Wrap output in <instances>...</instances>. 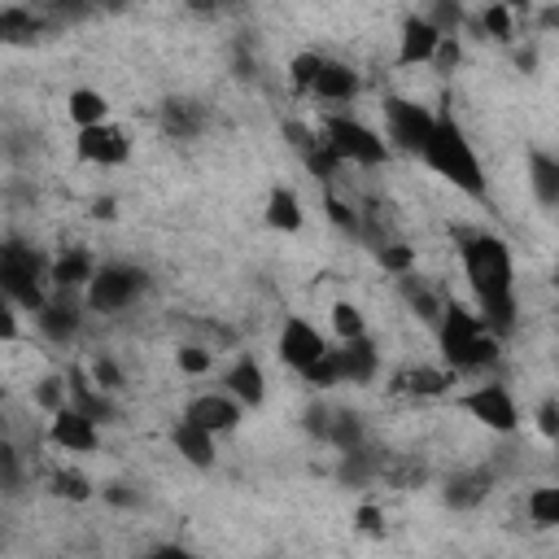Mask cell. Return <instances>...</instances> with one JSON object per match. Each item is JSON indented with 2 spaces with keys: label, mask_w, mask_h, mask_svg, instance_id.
Listing matches in <instances>:
<instances>
[{
  "label": "cell",
  "mask_w": 559,
  "mask_h": 559,
  "mask_svg": "<svg viewBox=\"0 0 559 559\" xmlns=\"http://www.w3.org/2000/svg\"><path fill=\"white\" fill-rule=\"evenodd\" d=\"M489 489H493V472L489 467H467V472H454L445 480L441 502L454 507V511H472V507H480L489 498Z\"/></svg>",
  "instance_id": "603a6c76"
},
{
  "label": "cell",
  "mask_w": 559,
  "mask_h": 559,
  "mask_svg": "<svg viewBox=\"0 0 559 559\" xmlns=\"http://www.w3.org/2000/svg\"><path fill=\"white\" fill-rule=\"evenodd\" d=\"M192 13H201V17H210V13H218V0H183Z\"/></svg>",
  "instance_id": "681fc988"
},
{
  "label": "cell",
  "mask_w": 559,
  "mask_h": 559,
  "mask_svg": "<svg viewBox=\"0 0 559 559\" xmlns=\"http://www.w3.org/2000/svg\"><path fill=\"white\" fill-rule=\"evenodd\" d=\"M454 406L467 415V419H476L480 428H489V432H498V437H511L515 428H520V406H515V393L502 384V380H476L472 389H463V393H454Z\"/></svg>",
  "instance_id": "8992f818"
},
{
  "label": "cell",
  "mask_w": 559,
  "mask_h": 559,
  "mask_svg": "<svg viewBox=\"0 0 559 559\" xmlns=\"http://www.w3.org/2000/svg\"><path fill=\"white\" fill-rule=\"evenodd\" d=\"M66 114H70L74 127H96V122H109V100L96 87H70Z\"/></svg>",
  "instance_id": "484cf974"
},
{
  "label": "cell",
  "mask_w": 559,
  "mask_h": 559,
  "mask_svg": "<svg viewBox=\"0 0 559 559\" xmlns=\"http://www.w3.org/2000/svg\"><path fill=\"white\" fill-rule=\"evenodd\" d=\"M0 467H4V485L13 489L17 485V450L13 445H0Z\"/></svg>",
  "instance_id": "f6af8a7d"
},
{
  "label": "cell",
  "mask_w": 559,
  "mask_h": 559,
  "mask_svg": "<svg viewBox=\"0 0 559 559\" xmlns=\"http://www.w3.org/2000/svg\"><path fill=\"white\" fill-rule=\"evenodd\" d=\"M476 31H480L485 39H493V44H511V39H515V9L485 0V9H480V17H476Z\"/></svg>",
  "instance_id": "4dcf8cb0"
},
{
  "label": "cell",
  "mask_w": 559,
  "mask_h": 559,
  "mask_svg": "<svg viewBox=\"0 0 559 559\" xmlns=\"http://www.w3.org/2000/svg\"><path fill=\"white\" fill-rule=\"evenodd\" d=\"M83 310H87V306H79L74 293H57V288H52V297H48L44 310L35 314V328H39L52 345H70V341L83 332Z\"/></svg>",
  "instance_id": "5bb4252c"
},
{
  "label": "cell",
  "mask_w": 559,
  "mask_h": 559,
  "mask_svg": "<svg viewBox=\"0 0 559 559\" xmlns=\"http://www.w3.org/2000/svg\"><path fill=\"white\" fill-rule=\"evenodd\" d=\"M175 367L188 376V380H205L214 371V349L210 345H179L175 349Z\"/></svg>",
  "instance_id": "e575fe53"
},
{
  "label": "cell",
  "mask_w": 559,
  "mask_h": 559,
  "mask_svg": "<svg viewBox=\"0 0 559 559\" xmlns=\"http://www.w3.org/2000/svg\"><path fill=\"white\" fill-rule=\"evenodd\" d=\"M376 262H380L389 275H411V271H415V249L389 240V245H376Z\"/></svg>",
  "instance_id": "74e56055"
},
{
  "label": "cell",
  "mask_w": 559,
  "mask_h": 559,
  "mask_svg": "<svg viewBox=\"0 0 559 559\" xmlns=\"http://www.w3.org/2000/svg\"><path fill=\"white\" fill-rule=\"evenodd\" d=\"M48 493L61 498V502H87V498L96 493V485H92L79 467H57V472L48 476Z\"/></svg>",
  "instance_id": "1f68e13d"
},
{
  "label": "cell",
  "mask_w": 559,
  "mask_h": 559,
  "mask_svg": "<svg viewBox=\"0 0 559 559\" xmlns=\"http://www.w3.org/2000/svg\"><path fill=\"white\" fill-rule=\"evenodd\" d=\"M550 284H555V288H559V262H555V271H550Z\"/></svg>",
  "instance_id": "816d5d0a"
},
{
  "label": "cell",
  "mask_w": 559,
  "mask_h": 559,
  "mask_svg": "<svg viewBox=\"0 0 559 559\" xmlns=\"http://www.w3.org/2000/svg\"><path fill=\"white\" fill-rule=\"evenodd\" d=\"M524 515L537 528H559V485H537L524 498Z\"/></svg>",
  "instance_id": "f546056e"
},
{
  "label": "cell",
  "mask_w": 559,
  "mask_h": 559,
  "mask_svg": "<svg viewBox=\"0 0 559 559\" xmlns=\"http://www.w3.org/2000/svg\"><path fill=\"white\" fill-rule=\"evenodd\" d=\"M336 354H341V380L345 384H371L380 376V349L367 332L349 336V341H336Z\"/></svg>",
  "instance_id": "ffe728a7"
},
{
  "label": "cell",
  "mask_w": 559,
  "mask_h": 559,
  "mask_svg": "<svg viewBox=\"0 0 559 559\" xmlns=\"http://www.w3.org/2000/svg\"><path fill=\"white\" fill-rule=\"evenodd\" d=\"M323 52H297L293 61H288V83H293V92L297 96H310V87H314V79H319V70H323Z\"/></svg>",
  "instance_id": "836d02e7"
},
{
  "label": "cell",
  "mask_w": 559,
  "mask_h": 559,
  "mask_svg": "<svg viewBox=\"0 0 559 559\" xmlns=\"http://www.w3.org/2000/svg\"><path fill=\"white\" fill-rule=\"evenodd\" d=\"M332 345H328V336L306 319V314H284V323H280V336H275V354H280V362L288 367V371H306V367H314L323 354H328Z\"/></svg>",
  "instance_id": "30bf717a"
},
{
  "label": "cell",
  "mask_w": 559,
  "mask_h": 559,
  "mask_svg": "<svg viewBox=\"0 0 559 559\" xmlns=\"http://www.w3.org/2000/svg\"><path fill=\"white\" fill-rule=\"evenodd\" d=\"M48 262H52V258H44L39 249H31V245H22V240H9V245L0 249V293H4L13 306H22L26 314H39L44 301L52 297V293H48V288H52Z\"/></svg>",
  "instance_id": "277c9868"
},
{
  "label": "cell",
  "mask_w": 559,
  "mask_h": 559,
  "mask_svg": "<svg viewBox=\"0 0 559 559\" xmlns=\"http://www.w3.org/2000/svg\"><path fill=\"white\" fill-rule=\"evenodd\" d=\"M524 170H528V188H533L537 205L559 210V153H550V148H528Z\"/></svg>",
  "instance_id": "cb8c5ba5"
},
{
  "label": "cell",
  "mask_w": 559,
  "mask_h": 559,
  "mask_svg": "<svg viewBox=\"0 0 559 559\" xmlns=\"http://www.w3.org/2000/svg\"><path fill=\"white\" fill-rule=\"evenodd\" d=\"M332 332H336V341L362 336L367 332V314L354 301H332Z\"/></svg>",
  "instance_id": "8d00e7d4"
},
{
  "label": "cell",
  "mask_w": 559,
  "mask_h": 559,
  "mask_svg": "<svg viewBox=\"0 0 559 559\" xmlns=\"http://www.w3.org/2000/svg\"><path fill=\"white\" fill-rule=\"evenodd\" d=\"M432 127H437L432 105H419L411 96H389L384 100V140L393 144V153H406V157L419 162L424 144L432 140Z\"/></svg>",
  "instance_id": "ba28073f"
},
{
  "label": "cell",
  "mask_w": 559,
  "mask_h": 559,
  "mask_svg": "<svg viewBox=\"0 0 559 559\" xmlns=\"http://www.w3.org/2000/svg\"><path fill=\"white\" fill-rule=\"evenodd\" d=\"M328 445H332L336 454H345V450H358V445H367V428H362V419H358L354 411H332Z\"/></svg>",
  "instance_id": "f1b7e54d"
},
{
  "label": "cell",
  "mask_w": 559,
  "mask_h": 559,
  "mask_svg": "<svg viewBox=\"0 0 559 559\" xmlns=\"http://www.w3.org/2000/svg\"><path fill=\"white\" fill-rule=\"evenodd\" d=\"M170 445H175V454H179L188 467H197V472H210L214 459H218V437H214L210 428L183 419V415L170 424Z\"/></svg>",
  "instance_id": "2e32d148"
},
{
  "label": "cell",
  "mask_w": 559,
  "mask_h": 559,
  "mask_svg": "<svg viewBox=\"0 0 559 559\" xmlns=\"http://www.w3.org/2000/svg\"><path fill=\"white\" fill-rule=\"evenodd\" d=\"M144 288H148V275L140 266H131V262H100L96 275H92V284L83 288V306L92 314H118Z\"/></svg>",
  "instance_id": "52a82bcc"
},
{
  "label": "cell",
  "mask_w": 559,
  "mask_h": 559,
  "mask_svg": "<svg viewBox=\"0 0 559 559\" xmlns=\"http://www.w3.org/2000/svg\"><path fill=\"white\" fill-rule=\"evenodd\" d=\"M489 4H507V9H515V13H528V9H533V0H489Z\"/></svg>",
  "instance_id": "f907efd6"
},
{
  "label": "cell",
  "mask_w": 559,
  "mask_h": 559,
  "mask_svg": "<svg viewBox=\"0 0 559 559\" xmlns=\"http://www.w3.org/2000/svg\"><path fill=\"white\" fill-rule=\"evenodd\" d=\"M432 336H437L441 362L450 371H459V376H480L502 358V336L489 332L480 310H472V306H463L454 297H445V310H441Z\"/></svg>",
  "instance_id": "3957f363"
},
{
  "label": "cell",
  "mask_w": 559,
  "mask_h": 559,
  "mask_svg": "<svg viewBox=\"0 0 559 559\" xmlns=\"http://www.w3.org/2000/svg\"><path fill=\"white\" fill-rule=\"evenodd\" d=\"M105 498L118 502V507H135L140 502V493H127V485H105Z\"/></svg>",
  "instance_id": "7dc6e473"
},
{
  "label": "cell",
  "mask_w": 559,
  "mask_h": 559,
  "mask_svg": "<svg viewBox=\"0 0 559 559\" xmlns=\"http://www.w3.org/2000/svg\"><path fill=\"white\" fill-rule=\"evenodd\" d=\"M201 122H205V114L192 100H166L162 105V131L175 135V140H192L201 131Z\"/></svg>",
  "instance_id": "4316f807"
},
{
  "label": "cell",
  "mask_w": 559,
  "mask_h": 559,
  "mask_svg": "<svg viewBox=\"0 0 559 559\" xmlns=\"http://www.w3.org/2000/svg\"><path fill=\"white\" fill-rule=\"evenodd\" d=\"M459 266L472 288V301L493 336L515 328V258L493 231H459Z\"/></svg>",
  "instance_id": "6da1fadb"
},
{
  "label": "cell",
  "mask_w": 559,
  "mask_h": 559,
  "mask_svg": "<svg viewBox=\"0 0 559 559\" xmlns=\"http://www.w3.org/2000/svg\"><path fill=\"white\" fill-rule=\"evenodd\" d=\"M319 131L328 135V144L341 153V162H345V166L380 170V166H389V157H393V144L384 140V131H376L371 122L354 118L349 109H332V114L323 118V127H319Z\"/></svg>",
  "instance_id": "5b68a950"
},
{
  "label": "cell",
  "mask_w": 559,
  "mask_h": 559,
  "mask_svg": "<svg viewBox=\"0 0 559 559\" xmlns=\"http://www.w3.org/2000/svg\"><path fill=\"white\" fill-rule=\"evenodd\" d=\"M92 218H118V201H114V197L92 201Z\"/></svg>",
  "instance_id": "c3c4849f"
},
{
  "label": "cell",
  "mask_w": 559,
  "mask_h": 559,
  "mask_svg": "<svg viewBox=\"0 0 559 559\" xmlns=\"http://www.w3.org/2000/svg\"><path fill=\"white\" fill-rule=\"evenodd\" d=\"M533 22H537V31H559V4H542Z\"/></svg>",
  "instance_id": "bcb514c9"
},
{
  "label": "cell",
  "mask_w": 559,
  "mask_h": 559,
  "mask_svg": "<svg viewBox=\"0 0 559 559\" xmlns=\"http://www.w3.org/2000/svg\"><path fill=\"white\" fill-rule=\"evenodd\" d=\"M262 223H266L271 231H280V236L301 231V223H306L301 197H297L288 183H275V188L266 192V201H262Z\"/></svg>",
  "instance_id": "7402d4cb"
},
{
  "label": "cell",
  "mask_w": 559,
  "mask_h": 559,
  "mask_svg": "<svg viewBox=\"0 0 559 559\" xmlns=\"http://www.w3.org/2000/svg\"><path fill=\"white\" fill-rule=\"evenodd\" d=\"M441 48V31L428 22V13H406L402 26H397V66L402 70H415V66H432Z\"/></svg>",
  "instance_id": "7c38bea8"
},
{
  "label": "cell",
  "mask_w": 559,
  "mask_h": 559,
  "mask_svg": "<svg viewBox=\"0 0 559 559\" xmlns=\"http://www.w3.org/2000/svg\"><path fill=\"white\" fill-rule=\"evenodd\" d=\"M428 22H432L441 35H459L472 17H467V4H463V0H428Z\"/></svg>",
  "instance_id": "d6a6232c"
},
{
  "label": "cell",
  "mask_w": 559,
  "mask_h": 559,
  "mask_svg": "<svg viewBox=\"0 0 559 559\" xmlns=\"http://www.w3.org/2000/svg\"><path fill=\"white\" fill-rule=\"evenodd\" d=\"M358 92H362L358 70L328 57L323 70H319V79H314V87H310V100H323V105H354Z\"/></svg>",
  "instance_id": "d6986e66"
},
{
  "label": "cell",
  "mask_w": 559,
  "mask_h": 559,
  "mask_svg": "<svg viewBox=\"0 0 559 559\" xmlns=\"http://www.w3.org/2000/svg\"><path fill=\"white\" fill-rule=\"evenodd\" d=\"M354 520H358V528H362V533H371V537H380V533H384V511H380V507H371V502H362Z\"/></svg>",
  "instance_id": "7bdbcfd3"
},
{
  "label": "cell",
  "mask_w": 559,
  "mask_h": 559,
  "mask_svg": "<svg viewBox=\"0 0 559 559\" xmlns=\"http://www.w3.org/2000/svg\"><path fill=\"white\" fill-rule=\"evenodd\" d=\"M218 384H223L245 411H258V406L266 402V371H262V362H258L253 354H236L231 367L218 376Z\"/></svg>",
  "instance_id": "9a60e30c"
},
{
  "label": "cell",
  "mask_w": 559,
  "mask_h": 559,
  "mask_svg": "<svg viewBox=\"0 0 559 559\" xmlns=\"http://www.w3.org/2000/svg\"><path fill=\"white\" fill-rule=\"evenodd\" d=\"M74 157L83 166H100V170L127 166L131 162V131L114 118L96 122V127H74Z\"/></svg>",
  "instance_id": "9c48e42d"
},
{
  "label": "cell",
  "mask_w": 559,
  "mask_h": 559,
  "mask_svg": "<svg viewBox=\"0 0 559 559\" xmlns=\"http://www.w3.org/2000/svg\"><path fill=\"white\" fill-rule=\"evenodd\" d=\"M17 310H22V306H13V301L4 297V306H0V341H9V345L17 341Z\"/></svg>",
  "instance_id": "ee69618b"
},
{
  "label": "cell",
  "mask_w": 559,
  "mask_h": 559,
  "mask_svg": "<svg viewBox=\"0 0 559 559\" xmlns=\"http://www.w3.org/2000/svg\"><path fill=\"white\" fill-rule=\"evenodd\" d=\"M301 384H310V389H336V384H345V380H341V354H336V345H332L314 367L301 371Z\"/></svg>",
  "instance_id": "d590c367"
},
{
  "label": "cell",
  "mask_w": 559,
  "mask_h": 559,
  "mask_svg": "<svg viewBox=\"0 0 559 559\" xmlns=\"http://www.w3.org/2000/svg\"><path fill=\"white\" fill-rule=\"evenodd\" d=\"M533 424L546 441H559V397H546L537 411H533Z\"/></svg>",
  "instance_id": "b9f144b4"
},
{
  "label": "cell",
  "mask_w": 559,
  "mask_h": 559,
  "mask_svg": "<svg viewBox=\"0 0 559 559\" xmlns=\"http://www.w3.org/2000/svg\"><path fill=\"white\" fill-rule=\"evenodd\" d=\"M323 210H328V218H332L341 231H349V236H362V214H358L349 201H341L336 192H328V197H323Z\"/></svg>",
  "instance_id": "f35d334b"
},
{
  "label": "cell",
  "mask_w": 559,
  "mask_h": 559,
  "mask_svg": "<svg viewBox=\"0 0 559 559\" xmlns=\"http://www.w3.org/2000/svg\"><path fill=\"white\" fill-rule=\"evenodd\" d=\"M397 293H402V301L411 306V314H415L419 323L437 328V319H441V310H445V297H441L437 288H428V284L411 271V275H397Z\"/></svg>",
  "instance_id": "d4e9b609"
},
{
  "label": "cell",
  "mask_w": 559,
  "mask_h": 559,
  "mask_svg": "<svg viewBox=\"0 0 559 559\" xmlns=\"http://www.w3.org/2000/svg\"><path fill=\"white\" fill-rule=\"evenodd\" d=\"M66 384H70V406H79V411H83V415H92L96 424L118 419L114 393H109V389H100V384L92 380V371H87V367H70V371H66Z\"/></svg>",
  "instance_id": "ac0fdd59"
},
{
  "label": "cell",
  "mask_w": 559,
  "mask_h": 559,
  "mask_svg": "<svg viewBox=\"0 0 559 559\" xmlns=\"http://www.w3.org/2000/svg\"><path fill=\"white\" fill-rule=\"evenodd\" d=\"M96 266H100L96 253H87L83 245H70V249H61V253L48 262V280H52L57 293H83V288L92 284Z\"/></svg>",
  "instance_id": "e0dca14e"
},
{
  "label": "cell",
  "mask_w": 559,
  "mask_h": 559,
  "mask_svg": "<svg viewBox=\"0 0 559 559\" xmlns=\"http://www.w3.org/2000/svg\"><path fill=\"white\" fill-rule=\"evenodd\" d=\"M87 371H92V380H96L100 389H109V393H118V389L127 384V376H122V367H118V358H109V354H96Z\"/></svg>",
  "instance_id": "ab89813d"
},
{
  "label": "cell",
  "mask_w": 559,
  "mask_h": 559,
  "mask_svg": "<svg viewBox=\"0 0 559 559\" xmlns=\"http://www.w3.org/2000/svg\"><path fill=\"white\" fill-rule=\"evenodd\" d=\"M419 162H424L441 183H450L454 192H463V197H472V201H485V197H489V175H485V166H480V153H476V144L467 140L463 122L454 118L450 100H441L432 140L424 144Z\"/></svg>",
  "instance_id": "7a4b0ae2"
},
{
  "label": "cell",
  "mask_w": 559,
  "mask_h": 559,
  "mask_svg": "<svg viewBox=\"0 0 559 559\" xmlns=\"http://www.w3.org/2000/svg\"><path fill=\"white\" fill-rule=\"evenodd\" d=\"M459 61H463V39H459V35H441V48H437V57H432V70H437V74H454Z\"/></svg>",
  "instance_id": "60d3db41"
},
{
  "label": "cell",
  "mask_w": 559,
  "mask_h": 559,
  "mask_svg": "<svg viewBox=\"0 0 559 559\" xmlns=\"http://www.w3.org/2000/svg\"><path fill=\"white\" fill-rule=\"evenodd\" d=\"M48 441L61 454H96L100 450V424L92 415H83L79 406H61L48 419Z\"/></svg>",
  "instance_id": "8fae6325"
},
{
  "label": "cell",
  "mask_w": 559,
  "mask_h": 559,
  "mask_svg": "<svg viewBox=\"0 0 559 559\" xmlns=\"http://www.w3.org/2000/svg\"><path fill=\"white\" fill-rule=\"evenodd\" d=\"M183 419H192V424L210 428L214 437H223V432H236V424L245 419V406H240L227 389H214V393H197V397H188Z\"/></svg>",
  "instance_id": "4fadbf2b"
},
{
  "label": "cell",
  "mask_w": 559,
  "mask_h": 559,
  "mask_svg": "<svg viewBox=\"0 0 559 559\" xmlns=\"http://www.w3.org/2000/svg\"><path fill=\"white\" fill-rule=\"evenodd\" d=\"M454 384H459V371H450L445 362L441 367H406L393 376V389L406 397H445Z\"/></svg>",
  "instance_id": "44dd1931"
},
{
  "label": "cell",
  "mask_w": 559,
  "mask_h": 559,
  "mask_svg": "<svg viewBox=\"0 0 559 559\" xmlns=\"http://www.w3.org/2000/svg\"><path fill=\"white\" fill-rule=\"evenodd\" d=\"M39 31H44V22H39L31 9H22V4H9V9L0 13V39H4V44H31Z\"/></svg>",
  "instance_id": "83f0119b"
}]
</instances>
